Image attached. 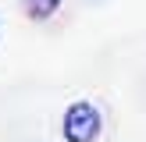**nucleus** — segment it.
<instances>
[{
	"label": "nucleus",
	"mask_w": 146,
	"mask_h": 142,
	"mask_svg": "<svg viewBox=\"0 0 146 142\" xmlns=\"http://www.w3.org/2000/svg\"><path fill=\"white\" fill-rule=\"evenodd\" d=\"M104 131V114L89 99H75L61 117V139L64 142H96Z\"/></svg>",
	"instance_id": "f257e3e1"
},
{
	"label": "nucleus",
	"mask_w": 146,
	"mask_h": 142,
	"mask_svg": "<svg viewBox=\"0 0 146 142\" xmlns=\"http://www.w3.org/2000/svg\"><path fill=\"white\" fill-rule=\"evenodd\" d=\"M61 4L64 0H21V11L32 21H46V18H54V14L61 11Z\"/></svg>",
	"instance_id": "f03ea898"
},
{
	"label": "nucleus",
	"mask_w": 146,
	"mask_h": 142,
	"mask_svg": "<svg viewBox=\"0 0 146 142\" xmlns=\"http://www.w3.org/2000/svg\"><path fill=\"white\" fill-rule=\"evenodd\" d=\"M89 4H104V0H89Z\"/></svg>",
	"instance_id": "7ed1b4c3"
}]
</instances>
